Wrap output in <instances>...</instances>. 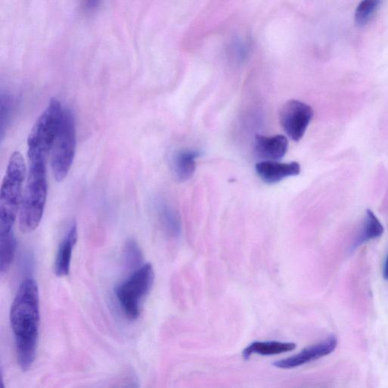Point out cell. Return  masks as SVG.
<instances>
[{
	"instance_id": "cell-1",
	"label": "cell",
	"mask_w": 388,
	"mask_h": 388,
	"mask_svg": "<svg viewBox=\"0 0 388 388\" xmlns=\"http://www.w3.org/2000/svg\"><path fill=\"white\" fill-rule=\"evenodd\" d=\"M18 363L24 372L33 366L40 330V299L37 282L33 278L20 284L10 312Z\"/></svg>"
},
{
	"instance_id": "cell-2",
	"label": "cell",
	"mask_w": 388,
	"mask_h": 388,
	"mask_svg": "<svg viewBox=\"0 0 388 388\" xmlns=\"http://www.w3.org/2000/svg\"><path fill=\"white\" fill-rule=\"evenodd\" d=\"M47 161H29L27 182L20 203L18 219L20 230L30 233L43 218L47 196Z\"/></svg>"
},
{
	"instance_id": "cell-3",
	"label": "cell",
	"mask_w": 388,
	"mask_h": 388,
	"mask_svg": "<svg viewBox=\"0 0 388 388\" xmlns=\"http://www.w3.org/2000/svg\"><path fill=\"white\" fill-rule=\"evenodd\" d=\"M26 166L20 153L10 157L0 192V233L12 232L24 192Z\"/></svg>"
},
{
	"instance_id": "cell-4",
	"label": "cell",
	"mask_w": 388,
	"mask_h": 388,
	"mask_svg": "<svg viewBox=\"0 0 388 388\" xmlns=\"http://www.w3.org/2000/svg\"><path fill=\"white\" fill-rule=\"evenodd\" d=\"M63 110L64 109H62L57 98L49 100L47 108L42 112L28 136L29 161H47L60 127Z\"/></svg>"
},
{
	"instance_id": "cell-5",
	"label": "cell",
	"mask_w": 388,
	"mask_h": 388,
	"mask_svg": "<svg viewBox=\"0 0 388 388\" xmlns=\"http://www.w3.org/2000/svg\"><path fill=\"white\" fill-rule=\"evenodd\" d=\"M155 279L153 266L146 264L133 274L115 289V295L124 314L131 320L141 314L143 302L149 295Z\"/></svg>"
},
{
	"instance_id": "cell-6",
	"label": "cell",
	"mask_w": 388,
	"mask_h": 388,
	"mask_svg": "<svg viewBox=\"0 0 388 388\" xmlns=\"http://www.w3.org/2000/svg\"><path fill=\"white\" fill-rule=\"evenodd\" d=\"M76 149V128L74 114L69 109L63 110L60 127L52 148L51 167L58 182L65 180Z\"/></svg>"
},
{
	"instance_id": "cell-7",
	"label": "cell",
	"mask_w": 388,
	"mask_h": 388,
	"mask_svg": "<svg viewBox=\"0 0 388 388\" xmlns=\"http://www.w3.org/2000/svg\"><path fill=\"white\" fill-rule=\"evenodd\" d=\"M314 112L310 105L291 100L283 105L279 113L280 122L288 137L296 142L305 134L313 118Z\"/></svg>"
},
{
	"instance_id": "cell-8",
	"label": "cell",
	"mask_w": 388,
	"mask_h": 388,
	"mask_svg": "<svg viewBox=\"0 0 388 388\" xmlns=\"http://www.w3.org/2000/svg\"><path fill=\"white\" fill-rule=\"evenodd\" d=\"M338 344V339L334 335H331L326 340L310 346L291 358L275 362L274 365L283 370L297 368V367L317 360L332 353L336 350Z\"/></svg>"
},
{
	"instance_id": "cell-9",
	"label": "cell",
	"mask_w": 388,
	"mask_h": 388,
	"mask_svg": "<svg viewBox=\"0 0 388 388\" xmlns=\"http://www.w3.org/2000/svg\"><path fill=\"white\" fill-rule=\"evenodd\" d=\"M256 172L261 181L268 184H275L287 177L300 175L301 167L296 162L261 161L256 165Z\"/></svg>"
},
{
	"instance_id": "cell-10",
	"label": "cell",
	"mask_w": 388,
	"mask_h": 388,
	"mask_svg": "<svg viewBox=\"0 0 388 388\" xmlns=\"http://www.w3.org/2000/svg\"><path fill=\"white\" fill-rule=\"evenodd\" d=\"M254 148L259 159L263 161H278L288 152V141L283 135H276L272 137L257 135Z\"/></svg>"
},
{
	"instance_id": "cell-11",
	"label": "cell",
	"mask_w": 388,
	"mask_h": 388,
	"mask_svg": "<svg viewBox=\"0 0 388 388\" xmlns=\"http://www.w3.org/2000/svg\"><path fill=\"white\" fill-rule=\"evenodd\" d=\"M78 240V228L72 223L68 233L59 245L55 261V274L59 277L69 275L71 267L72 252Z\"/></svg>"
},
{
	"instance_id": "cell-12",
	"label": "cell",
	"mask_w": 388,
	"mask_h": 388,
	"mask_svg": "<svg viewBox=\"0 0 388 388\" xmlns=\"http://www.w3.org/2000/svg\"><path fill=\"white\" fill-rule=\"evenodd\" d=\"M200 155V152L189 149L178 151L173 155L172 170L177 181L184 182L191 180L196 171V160Z\"/></svg>"
},
{
	"instance_id": "cell-13",
	"label": "cell",
	"mask_w": 388,
	"mask_h": 388,
	"mask_svg": "<svg viewBox=\"0 0 388 388\" xmlns=\"http://www.w3.org/2000/svg\"><path fill=\"white\" fill-rule=\"evenodd\" d=\"M297 348L295 343H286L279 341H256L252 343L243 351V358L245 360L249 359L254 354L261 355H277L283 353L292 351Z\"/></svg>"
},
{
	"instance_id": "cell-14",
	"label": "cell",
	"mask_w": 388,
	"mask_h": 388,
	"mask_svg": "<svg viewBox=\"0 0 388 388\" xmlns=\"http://www.w3.org/2000/svg\"><path fill=\"white\" fill-rule=\"evenodd\" d=\"M17 240L12 232L0 233V272L6 274L11 267L16 251Z\"/></svg>"
},
{
	"instance_id": "cell-15",
	"label": "cell",
	"mask_w": 388,
	"mask_h": 388,
	"mask_svg": "<svg viewBox=\"0 0 388 388\" xmlns=\"http://www.w3.org/2000/svg\"><path fill=\"white\" fill-rule=\"evenodd\" d=\"M160 216L162 225L167 235L172 237L180 235L182 230L180 217L172 206L162 204L160 208Z\"/></svg>"
},
{
	"instance_id": "cell-16",
	"label": "cell",
	"mask_w": 388,
	"mask_h": 388,
	"mask_svg": "<svg viewBox=\"0 0 388 388\" xmlns=\"http://www.w3.org/2000/svg\"><path fill=\"white\" fill-rule=\"evenodd\" d=\"M383 0H362L356 8L355 23L359 27L368 24L380 8Z\"/></svg>"
},
{
	"instance_id": "cell-17",
	"label": "cell",
	"mask_w": 388,
	"mask_h": 388,
	"mask_svg": "<svg viewBox=\"0 0 388 388\" xmlns=\"http://www.w3.org/2000/svg\"><path fill=\"white\" fill-rule=\"evenodd\" d=\"M384 232L383 225L375 213L368 208L366 211L364 229L360 237L361 242L381 237Z\"/></svg>"
},
{
	"instance_id": "cell-18",
	"label": "cell",
	"mask_w": 388,
	"mask_h": 388,
	"mask_svg": "<svg viewBox=\"0 0 388 388\" xmlns=\"http://www.w3.org/2000/svg\"><path fill=\"white\" fill-rule=\"evenodd\" d=\"M250 49L251 44L249 40L236 37L228 45L227 52L230 59L241 63L247 59Z\"/></svg>"
},
{
	"instance_id": "cell-19",
	"label": "cell",
	"mask_w": 388,
	"mask_h": 388,
	"mask_svg": "<svg viewBox=\"0 0 388 388\" xmlns=\"http://www.w3.org/2000/svg\"><path fill=\"white\" fill-rule=\"evenodd\" d=\"M142 260V254L139 245L133 239H129L125 245L124 261L128 268L137 266Z\"/></svg>"
},
{
	"instance_id": "cell-20",
	"label": "cell",
	"mask_w": 388,
	"mask_h": 388,
	"mask_svg": "<svg viewBox=\"0 0 388 388\" xmlns=\"http://www.w3.org/2000/svg\"><path fill=\"white\" fill-rule=\"evenodd\" d=\"M103 0H79L81 11L86 15H91L98 11Z\"/></svg>"
},
{
	"instance_id": "cell-21",
	"label": "cell",
	"mask_w": 388,
	"mask_h": 388,
	"mask_svg": "<svg viewBox=\"0 0 388 388\" xmlns=\"http://www.w3.org/2000/svg\"><path fill=\"white\" fill-rule=\"evenodd\" d=\"M383 276L385 280H388V254L385 261Z\"/></svg>"
}]
</instances>
